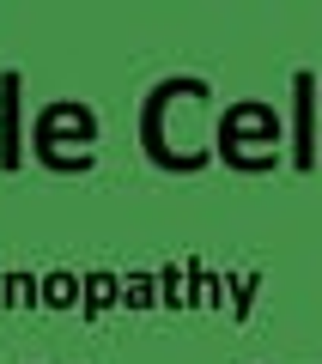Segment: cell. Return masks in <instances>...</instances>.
Instances as JSON below:
<instances>
[{"instance_id": "cell-4", "label": "cell", "mask_w": 322, "mask_h": 364, "mask_svg": "<svg viewBox=\"0 0 322 364\" xmlns=\"http://www.w3.org/2000/svg\"><path fill=\"white\" fill-rule=\"evenodd\" d=\"M286 146H292L298 170H316V73L310 67L292 73V134H286Z\"/></svg>"}, {"instance_id": "cell-11", "label": "cell", "mask_w": 322, "mask_h": 364, "mask_svg": "<svg viewBox=\"0 0 322 364\" xmlns=\"http://www.w3.org/2000/svg\"><path fill=\"white\" fill-rule=\"evenodd\" d=\"M122 304L128 310H158V273H128L122 279Z\"/></svg>"}, {"instance_id": "cell-6", "label": "cell", "mask_w": 322, "mask_h": 364, "mask_svg": "<svg viewBox=\"0 0 322 364\" xmlns=\"http://www.w3.org/2000/svg\"><path fill=\"white\" fill-rule=\"evenodd\" d=\"M116 304H122V273H110V267H91L85 279H79V310H85V322L110 316Z\"/></svg>"}, {"instance_id": "cell-3", "label": "cell", "mask_w": 322, "mask_h": 364, "mask_svg": "<svg viewBox=\"0 0 322 364\" xmlns=\"http://www.w3.org/2000/svg\"><path fill=\"white\" fill-rule=\"evenodd\" d=\"M31 158L55 176H85L98 164V109L79 97H49L31 116Z\"/></svg>"}, {"instance_id": "cell-7", "label": "cell", "mask_w": 322, "mask_h": 364, "mask_svg": "<svg viewBox=\"0 0 322 364\" xmlns=\"http://www.w3.org/2000/svg\"><path fill=\"white\" fill-rule=\"evenodd\" d=\"M37 291H43V310H79V273L73 267H49L37 279Z\"/></svg>"}, {"instance_id": "cell-9", "label": "cell", "mask_w": 322, "mask_h": 364, "mask_svg": "<svg viewBox=\"0 0 322 364\" xmlns=\"http://www.w3.org/2000/svg\"><path fill=\"white\" fill-rule=\"evenodd\" d=\"M37 304H43V291L31 273H6L0 279V310H37Z\"/></svg>"}, {"instance_id": "cell-5", "label": "cell", "mask_w": 322, "mask_h": 364, "mask_svg": "<svg viewBox=\"0 0 322 364\" xmlns=\"http://www.w3.org/2000/svg\"><path fill=\"white\" fill-rule=\"evenodd\" d=\"M19 116H25V79H19V67H6L0 73V170L25 164V128H19Z\"/></svg>"}, {"instance_id": "cell-1", "label": "cell", "mask_w": 322, "mask_h": 364, "mask_svg": "<svg viewBox=\"0 0 322 364\" xmlns=\"http://www.w3.org/2000/svg\"><path fill=\"white\" fill-rule=\"evenodd\" d=\"M213 128H219V109L201 73H165L140 97V122H134L146 164L165 176H194L213 164Z\"/></svg>"}, {"instance_id": "cell-8", "label": "cell", "mask_w": 322, "mask_h": 364, "mask_svg": "<svg viewBox=\"0 0 322 364\" xmlns=\"http://www.w3.org/2000/svg\"><path fill=\"white\" fill-rule=\"evenodd\" d=\"M194 304H207V310H225V279L207 261H189V310Z\"/></svg>"}, {"instance_id": "cell-12", "label": "cell", "mask_w": 322, "mask_h": 364, "mask_svg": "<svg viewBox=\"0 0 322 364\" xmlns=\"http://www.w3.org/2000/svg\"><path fill=\"white\" fill-rule=\"evenodd\" d=\"M225 291H232V316L244 322V316H249V304H256V273H237V279H232Z\"/></svg>"}, {"instance_id": "cell-10", "label": "cell", "mask_w": 322, "mask_h": 364, "mask_svg": "<svg viewBox=\"0 0 322 364\" xmlns=\"http://www.w3.org/2000/svg\"><path fill=\"white\" fill-rule=\"evenodd\" d=\"M158 304L165 310H189V261H170V267H158Z\"/></svg>"}, {"instance_id": "cell-2", "label": "cell", "mask_w": 322, "mask_h": 364, "mask_svg": "<svg viewBox=\"0 0 322 364\" xmlns=\"http://www.w3.org/2000/svg\"><path fill=\"white\" fill-rule=\"evenodd\" d=\"M213 158H225V170H244V176H261V170L286 164V116L261 97H237V104L219 109V128H213Z\"/></svg>"}]
</instances>
